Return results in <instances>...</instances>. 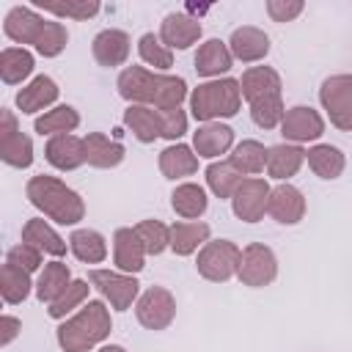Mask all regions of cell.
Masks as SVG:
<instances>
[{
	"label": "cell",
	"mask_w": 352,
	"mask_h": 352,
	"mask_svg": "<svg viewBox=\"0 0 352 352\" xmlns=\"http://www.w3.org/2000/svg\"><path fill=\"white\" fill-rule=\"evenodd\" d=\"M118 96L129 104H146L154 110H173L182 107L184 99H190L187 80L176 74L151 72L146 66H126L121 69L116 80Z\"/></svg>",
	"instance_id": "obj_1"
},
{
	"label": "cell",
	"mask_w": 352,
	"mask_h": 352,
	"mask_svg": "<svg viewBox=\"0 0 352 352\" xmlns=\"http://www.w3.org/2000/svg\"><path fill=\"white\" fill-rule=\"evenodd\" d=\"M3 33L14 44H30L41 58H58L69 44V30L58 19L41 16L30 6H14L3 19Z\"/></svg>",
	"instance_id": "obj_2"
},
{
	"label": "cell",
	"mask_w": 352,
	"mask_h": 352,
	"mask_svg": "<svg viewBox=\"0 0 352 352\" xmlns=\"http://www.w3.org/2000/svg\"><path fill=\"white\" fill-rule=\"evenodd\" d=\"M28 201L52 223L58 226H77L85 217V201L77 190H72L58 176L36 173L25 184Z\"/></svg>",
	"instance_id": "obj_3"
},
{
	"label": "cell",
	"mask_w": 352,
	"mask_h": 352,
	"mask_svg": "<svg viewBox=\"0 0 352 352\" xmlns=\"http://www.w3.org/2000/svg\"><path fill=\"white\" fill-rule=\"evenodd\" d=\"M110 330H113V319L107 302L88 300L80 311H74L58 324L55 338L63 352H88L99 346L104 338H110Z\"/></svg>",
	"instance_id": "obj_4"
},
{
	"label": "cell",
	"mask_w": 352,
	"mask_h": 352,
	"mask_svg": "<svg viewBox=\"0 0 352 352\" xmlns=\"http://www.w3.org/2000/svg\"><path fill=\"white\" fill-rule=\"evenodd\" d=\"M242 110V88L234 77L206 80L190 91V116L201 124L234 118Z\"/></svg>",
	"instance_id": "obj_5"
},
{
	"label": "cell",
	"mask_w": 352,
	"mask_h": 352,
	"mask_svg": "<svg viewBox=\"0 0 352 352\" xmlns=\"http://www.w3.org/2000/svg\"><path fill=\"white\" fill-rule=\"evenodd\" d=\"M242 248L231 239H209L195 258V270L209 283H228L239 270Z\"/></svg>",
	"instance_id": "obj_6"
},
{
	"label": "cell",
	"mask_w": 352,
	"mask_h": 352,
	"mask_svg": "<svg viewBox=\"0 0 352 352\" xmlns=\"http://www.w3.org/2000/svg\"><path fill=\"white\" fill-rule=\"evenodd\" d=\"M88 280L113 311H126L140 297L138 278L129 272H121V270H91Z\"/></svg>",
	"instance_id": "obj_7"
},
{
	"label": "cell",
	"mask_w": 352,
	"mask_h": 352,
	"mask_svg": "<svg viewBox=\"0 0 352 352\" xmlns=\"http://www.w3.org/2000/svg\"><path fill=\"white\" fill-rule=\"evenodd\" d=\"M319 104L336 129L352 132V74H330L319 85Z\"/></svg>",
	"instance_id": "obj_8"
},
{
	"label": "cell",
	"mask_w": 352,
	"mask_h": 352,
	"mask_svg": "<svg viewBox=\"0 0 352 352\" xmlns=\"http://www.w3.org/2000/svg\"><path fill=\"white\" fill-rule=\"evenodd\" d=\"M236 278H239L242 286H250V289L270 286L278 278V256H275V250L270 245H264V242L245 245L242 256H239Z\"/></svg>",
	"instance_id": "obj_9"
},
{
	"label": "cell",
	"mask_w": 352,
	"mask_h": 352,
	"mask_svg": "<svg viewBox=\"0 0 352 352\" xmlns=\"http://www.w3.org/2000/svg\"><path fill=\"white\" fill-rule=\"evenodd\" d=\"M135 319L146 330H168L176 319V297L165 286H148L135 302Z\"/></svg>",
	"instance_id": "obj_10"
},
{
	"label": "cell",
	"mask_w": 352,
	"mask_h": 352,
	"mask_svg": "<svg viewBox=\"0 0 352 352\" xmlns=\"http://www.w3.org/2000/svg\"><path fill=\"white\" fill-rule=\"evenodd\" d=\"M0 160L19 170L33 165V140L19 129V121L8 107L0 110Z\"/></svg>",
	"instance_id": "obj_11"
},
{
	"label": "cell",
	"mask_w": 352,
	"mask_h": 352,
	"mask_svg": "<svg viewBox=\"0 0 352 352\" xmlns=\"http://www.w3.org/2000/svg\"><path fill=\"white\" fill-rule=\"evenodd\" d=\"M270 184L261 176H245L231 195V212L242 223H258L270 204Z\"/></svg>",
	"instance_id": "obj_12"
},
{
	"label": "cell",
	"mask_w": 352,
	"mask_h": 352,
	"mask_svg": "<svg viewBox=\"0 0 352 352\" xmlns=\"http://www.w3.org/2000/svg\"><path fill=\"white\" fill-rule=\"evenodd\" d=\"M280 135H283V143H294V146L319 140L324 135V118L308 104H294L286 110L280 121Z\"/></svg>",
	"instance_id": "obj_13"
},
{
	"label": "cell",
	"mask_w": 352,
	"mask_h": 352,
	"mask_svg": "<svg viewBox=\"0 0 352 352\" xmlns=\"http://www.w3.org/2000/svg\"><path fill=\"white\" fill-rule=\"evenodd\" d=\"M129 52H132V38H129L126 30H118V28H104L91 41V55L104 69L124 66Z\"/></svg>",
	"instance_id": "obj_14"
},
{
	"label": "cell",
	"mask_w": 352,
	"mask_h": 352,
	"mask_svg": "<svg viewBox=\"0 0 352 352\" xmlns=\"http://www.w3.org/2000/svg\"><path fill=\"white\" fill-rule=\"evenodd\" d=\"M305 195L289 184V182H280L270 190V204H267V214L280 223V226H297L302 217H305Z\"/></svg>",
	"instance_id": "obj_15"
},
{
	"label": "cell",
	"mask_w": 352,
	"mask_h": 352,
	"mask_svg": "<svg viewBox=\"0 0 352 352\" xmlns=\"http://www.w3.org/2000/svg\"><path fill=\"white\" fill-rule=\"evenodd\" d=\"M146 248L135 231V226H121L113 231V264L121 272L138 275L146 267Z\"/></svg>",
	"instance_id": "obj_16"
},
{
	"label": "cell",
	"mask_w": 352,
	"mask_h": 352,
	"mask_svg": "<svg viewBox=\"0 0 352 352\" xmlns=\"http://www.w3.org/2000/svg\"><path fill=\"white\" fill-rule=\"evenodd\" d=\"M201 33H204V28H201V22L195 16H190L184 11H173L160 22V33L157 36L162 38V44L168 50H190L201 38Z\"/></svg>",
	"instance_id": "obj_17"
},
{
	"label": "cell",
	"mask_w": 352,
	"mask_h": 352,
	"mask_svg": "<svg viewBox=\"0 0 352 352\" xmlns=\"http://www.w3.org/2000/svg\"><path fill=\"white\" fill-rule=\"evenodd\" d=\"M58 96H60V88H58V82L50 77V74H38V77H33L28 85H22L19 91H16V107H19V113H25V116H33V113H47V107L52 110V104L58 102Z\"/></svg>",
	"instance_id": "obj_18"
},
{
	"label": "cell",
	"mask_w": 352,
	"mask_h": 352,
	"mask_svg": "<svg viewBox=\"0 0 352 352\" xmlns=\"http://www.w3.org/2000/svg\"><path fill=\"white\" fill-rule=\"evenodd\" d=\"M239 88H242V99L248 104L270 99V96H283V80L272 66H250V69H245L242 80H239Z\"/></svg>",
	"instance_id": "obj_19"
},
{
	"label": "cell",
	"mask_w": 352,
	"mask_h": 352,
	"mask_svg": "<svg viewBox=\"0 0 352 352\" xmlns=\"http://www.w3.org/2000/svg\"><path fill=\"white\" fill-rule=\"evenodd\" d=\"M234 148V129L228 124L212 121V124H201L192 132V151L198 154V160H217L220 154H228Z\"/></svg>",
	"instance_id": "obj_20"
},
{
	"label": "cell",
	"mask_w": 352,
	"mask_h": 352,
	"mask_svg": "<svg viewBox=\"0 0 352 352\" xmlns=\"http://www.w3.org/2000/svg\"><path fill=\"white\" fill-rule=\"evenodd\" d=\"M228 50L239 63H258L270 55V36L256 25H242L231 33Z\"/></svg>",
	"instance_id": "obj_21"
},
{
	"label": "cell",
	"mask_w": 352,
	"mask_h": 352,
	"mask_svg": "<svg viewBox=\"0 0 352 352\" xmlns=\"http://www.w3.org/2000/svg\"><path fill=\"white\" fill-rule=\"evenodd\" d=\"M44 160L55 170H77L85 165V140L77 135H55L44 143Z\"/></svg>",
	"instance_id": "obj_22"
},
{
	"label": "cell",
	"mask_w": 352,
	"mask_h": 352,
	"mask_svg": "<svg viewBox=\"0 0 352 352\" xmlns=\"http://www.w3.org/2000/svg\"><path fill=\"white\" fill-rule=\"evenodd\" d=\"M195 72L201 77H209V80H220V74H228V69L234 66V55L228 50V41H220V38H206L195 58Z\"/></svg>",
	"instance_id": "obj_23"
},
{
	"label": "cell",
	"mask_w": 352,
	"mask_h": 352,
	"mask_svg": "<svg viewBox=\"0 0 352 352\" xmlns=\"http://www.w3.org/2000/svg\"><path fill=\"white\" fill-rule=\"evenodd\" d=\"M82 140H85V162L91 168H102V170L118 168L124 162V157H126L124 143L110 138V135H104V132H88Z\"/></svg>",
	"instance_id": "obj_24"
},
{
	"label": "cell",
	"mask_w": 352,
	"mask_h": 352,
	"mask_svg": "<svg viewBox=\"0 0 352 352\" xmlns=\"http://www.w3.org/2000/svg\"><path fill=\"white\" fill-rule=\"evenodd\" d=\"M160 173L170 182H179V179H187V176H195L198 173V154L192 151V146L187 143H170L160 151Z\"/></svg>",
	"instance_id": "obj_25"
},
{
	"label": "cell",
	"mask_w": 352,
	"mask_h": 352,
	"mask_svg": "<svg viewBox=\"0 0 352 352\" xmlns=\"http://www.w3.org/2000/svg\"><path fill=\"white\" fill-rule=\"evenodd\" d=\"M305 162V148L294 143H278L267 148V176L275 182H289Z\"/></svg>",
	"instance_id": "obj_26"
},
{
	"label": "cell",
	"mask_w": 352,
	"mask_h": 352,
	"mask_svg": "<svg viewBox=\"0 0 352 352\" xmlns=\"http://www.w3.org/2000/svg\"><path fill=\"white\" fill-rule=\"evenodd\" d=\"M209 234H212V228L204 220H176L170 226V250L182 258L192 256L209 242Z\"/></svg>",
	"instance_id": "obj_27"
},
{
	"label": "cell",
	"mask_w": 352,
	"mask_h": 352,
	"mask_svg": "<svg viewBox=\"0 0 352 352\" xmlns=\"http://www.w3.org/2000/svg\"><path fill=\"white\" fill-rule=\"evenodd\" d=\"M22 242L33 245L36 250H41L44 256H52V258L66 256V248H69V242H66L44 217H30V220L22 226Z\"/></svg>",
	"instance_id": "obj_28"
},
{
	"label": "cell",
	"mask_w": 352,
	"mask_h": 352,
	"mask_svg": "<svg viewBox=\"0 0 352 352\" xmlns=\"http://www.w3.org/2000/svg\"><path fill=\"white\" fill-rule=\"evenodd\" d=\"M170 209L182 217V220H201L209 209V195L201 184L195 182H182L176 184V190L170 192Z\"/></svg>",
	"instance_id": "obj_29"
},
{
	"label": "cell",
	"mask_w": 352,
	"mask_h": 352,
	"mask_svg": "<svg viewBox=\"0 0 352 352\" xmlns=\"http://www.w3.org/2000/svg\"><path fill=\"white\" fill-rule=\"evenodd\" d=\"M305 162H308V168H311L319 179L333 182V179H338V176L344 173V168H346V154H344L338 146H333V143H316V146H311V148L305 151Z\"/></svg>",
	"instance_id": "obj_30"
},
{
	"label": "cell",
	"mask_w": 352,
	"mask_h": 352,
	"mask_svg": "<svg viewBox=\"0 0 352 352\" xmlns=\"http://www.w3.org/2000/svg\"><path fill=\"white\" fill-rule=\"evenodd\" d=\"M124 126L135 135L138 143L148 146L157 138H162V126H160V110L146 107V104H129L124 110Z\"/></svg>",
	"instance_id": "obj_31"
},
{
	"label": "cell",
	"mask_w": 352,
	"mask_h": 352,
	"mask_svg": "<svg viewBox=\"0 0 352 352\" xmlns=\"http://www.w3.org/2000/svg\"><path fill=\"white\" fill-rule=\"evenodd\" d=\"M74 278H72V270L60 261V258H55V261H47L41 270H38V280H36V297H38V302H55L66 289H69V283H72Z\"/></svg>",
	"instance_id": "obj_32"
},
{
	"label": "cell",
	"mask_w": 352,
	"mask_h": 352,
	"mask_svg": "<svg viewBox=\"0 0 352 352\" xmlns=\"http://www.w3.org/2000/svg\"><path fill=\"white\" fill-rule=\"evenodd\" d=\"M69 250L82 264H102L107 258V239L96 228H74L69 234Z\"/></svg>",
	"instance_id": "obj_33"
},
{
	"label": "cell",
	"mask_w": 352,
	"mask_h": 352,
	"mask_svg": "<svg viewBox=\"0 0 352 352\" xmlns=\"http://www.w3.org/2000/svg\"><path fill=\"white\" fill-rule=\"evenodd\" d=\"M77 126H80V113H77V107H72V104H55L52 110L36 116V121H33V129H36L41 138H44V135H47V138L72 135Z\"/></svg>",
	"instance_id": "obj_34"
},
{
	"label": "cell",
	"mask_w": 352,
	"mask_h": 352,
	"mask_svg": "<svg viewBox=\"0 0 352 352\" xmlns=\"http://www.w3.org/2000/svg\"><path fill=\"white\" fill-rule=\"evenodd\" d=\"M36 69V58L25 47H6L0 52V80L6 85H19L25 82Z\"/></svg>",
	"instance_id": "obj_35"
},
{
	"label": "cell",
	"mask_w": 352,
	"mask_h": 352,
	"mask_svg": "<svg viewBox=\"0 0 352 352\" xmlns=\"http://www.w3.org/2000/svg\"><path fill=\"white\" fill-rule=\"evenodd\" d=\"M228 162L242 173V176H258L261 170H267V148L261 140L245 138L242 143H236L228 154Z\"/></svg>",
	"instance_id": "obj_36"
},
{
	"label": "cell",
	"mask_w": 352,
	"mask_h": 352,
	"mask_svg": "<svg viewBox=\"0 0 352 352\" xmlns=\"http://www.w3.org/2000/svg\"><path fill=\"white\" fill-rule=\"evenodd\" d=\"M30 292H36V283L30 280V272L14 267V264H3V272H0V294H3V302L6 305H19L30 297Z\"/></svg>",
	"instance_id": "obj_37"
},
{
	"label": "cell",
	"mask_w": 352,
	"mask_h": 352,
	"mask_svg": "<svg viewBox=\"0 0 352 352\" xmlns=\"http://www.w3.org/2000/svg\"><path fill=\"white\" fill-rule=\"evenodd\" d=\"M204 176H206V187H209L217 198H228V201H231L234 190L239 187V182L245 179L228 160H214V162H209Z\"/></svg>",
	"instance_id": "obj_38"
},
{
	"label": "cell",
	"mask_w": 352,
	"mask_h": 352,
	"mask_svg": "<svg viewBox=\"0 0 352 352\" xmlns=\"http://www.w3.org/2000/svg\"><path fill=\"white\" fill-rule=\"evenodd\" d=\"M88 294H91V280H82V278L72 280V283H69V289H66V292H63V294H60L55 302H50V305H47L50 319L63 322L69 314L80 311V308L88 302Z\"/></svg>",
	"instance_id": "obj_39"
},
{
	"label": "cell",
	"mask_w": 352,
	"mask_h": 352,
	"mask_svg": "<svg viewBox=\"0 0 352 352\" xmlns=\"http://www.w3.org/2000/svg\"><path fill=\"white\" fill-rule=\"evenodd\" d=\"M138 55L146 66H151V72L168 74V69L173 66V50H168L162 44V38L154 36V33H143L138 38Z\"/></svg>",
	"instance_id": "obj_40"
},
{
	"label": "cell",
	"mask_w": 352,
	"mask_h": 352,
	"mask_svg": "<svg viewBox=\"0 0 352 352\" xmlns=\"http://www.w3.org/2000/svg\"><path fill=\"white\" fill-rule=\"evenodd\" d=\"M38 8H44L47 14H55L58 19H77V22H85L91 16L99 14V0H63V3H44V0H36Z\"/></svg>",
	"instance_id": "obj_41"
},
{
	"label": "cell",
	"mask_w": 352,
	"mask_h": 352,
	"mask_svg": "<svg viewBox=\"0 0 352 352\" xmlns=\"http://www.w3.org/2000/svg\"><path fill=\"white\" fill-rule=\"evenodd\" d=\"M135 231H138V236H140V242H143L148 256H160V253H165L170 248V226H165L162 220H151V217L140 220L135 226Z\"/></svg>",
	"instance_id": "obj_42"
},
{
	"label": "cell",
	"mask_w": 352,
	"mask_h": 352,
	"mask_svg": "<svg viewBox=\"0 0 352 352\" xmlns=\"http://www.w3.org/2000/svg\"><path fill=\"white\" fill-rule=\"evenodd\" d=\"M248 107H250V121H253L258 129H275V126H280V121H283V116H286L283 96H270V99L253 102V104H248Z\"/></svg>",
	"instance_id": "obj_43"
},
{
	"label": "cell",
	"mask_w": 352,
	"mask_h": 352,
	"mask_svg": "<svg viewBox=\"0 0 352 352\" xmlns=\"http://www.w3.org/2000/svg\"><path fill=\"white\" fill-rule=\"evenodd\" d=\"M6 261H8V264H14V267H19V270H25V272H36V270H41V267H44V253H41V250H36V248H33V245H28V242H19V245L8 248Z\"/></svg>",
	"instance_id": "obj_44"
},
{
	"label": "cell",
	"mask_w": 352,
	"mask_h": 352,
	"mask_svg": "<svg viewBox=\"0 0 352 352\" xmlns=\"http://www.w3.org/2000/svg\"><path fill=\"white\" fill-rule=\"evenodd\" d=\"M160 126H162V138L170 143H179V138L187 132V113L182 107L173 110H160Z\"/></svg>",
	"instance_id": "obj_45"
},
{
	"label": "cell",
	"mask_w": 352,
	"mask_h": 352,
	"mask_svg": "<svg viewBox=\"0 0 352 352\" xmlns=\"http://www.w3.org/2000/svg\"><path fill=\"white\" fill-rule=\"evenodd\" d=\"M302 0H267V14L272 22H294L302 14Z\"/></svg>",
	"instance_id": "obj_46"
},
{
	"label": "cell",
	"mask_w": 352,
	"mask_h": 352,
	"mask_svg": "<svg viewBox=\"0 0 352 352\" xmlns=\"http://www.w3.org/2000/svg\"><path fill=\"white\" fill-rule=\"evenodd\" d=\"M0 346H8L16 336H19V330H22V322L16 319V316H11V314H6L3 319H0Z\"/></svg>",
	"instance_id": "obj_47"
},
{
	"label": "cell",
	"mask_w": 352,
	"mask_h": 352,
	"mask_svg": "<svg viewBox=\"0 0 352 352\" xmlns=\"http://www.w3.org/2000/svg\"><path fill=\"white\" fill-rule=\"evenodd\" d=\"M96 352H126L121 344H104V346H99Z\"/></svg>",
	"instance_id": "obj_48"
}]
</instances>
